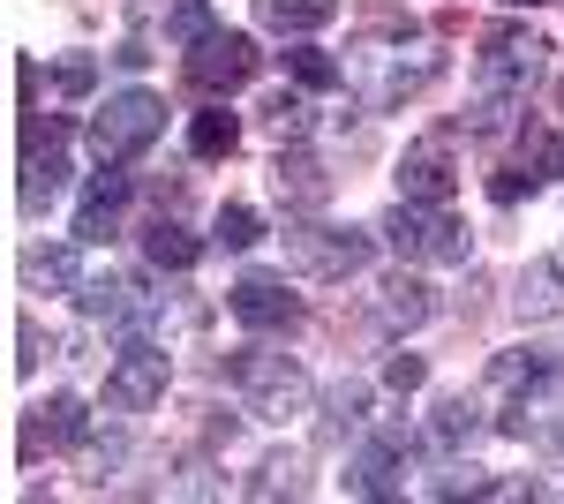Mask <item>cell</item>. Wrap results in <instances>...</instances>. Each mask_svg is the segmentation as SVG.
<instances>
[{
    "label": "cell",
    "mask_w": 564,
    "mask_h": 504,
    "mask_svg": "<svg viewBox=\"0 0 564 504\" xmlns=\"http://www.w3.org/2000/svg\"><path fill=\"white\" fill-rule=\"evenodd\" d=\"M286 76L302 90H332V84H347V68L324 53V45H286Z\"/></svg>",
    "instance_id": "obj_26"
},
{
    "label": "cell",
    "mask_w": 564,
    "mask_h": 504,
    "mask_svg": "<svg viewBox=\"0 0 564 504\" xmlns=\"http://www.w3.org/2000/svg\"><path fill=\"white\" fill-rule=\"evenodd\" d=\"M534 189H542V143H527V159H505V167L489 173V196L497 204H520Z\"/></svg>",
    "instance_id": "obj_24"
},
{
    "label": "cell",
    "mask_w": 564,
    "mask_h": 504,
    "mask_svg": "<svg viewBox=\"0 0 564 504\" xmlns=\"http://www.w3.org/2000/svg\"><path fill=\"white\" fill-rule=\"evenodd\" d=\"M361 415H369V384L339 377L332 392H324V437H347V429H361Z\"/></svg>",
    "instance_id": "obj_25"
},
{
    "label": "cell",
    "mask_w": 564,
    "mask_h": 504,
    "mask_svg": "<svg viewBox=\"0 0 564 504\" xmlns=\"http://www.w3.org/2000/svg\"><path fill=\"white\" fill-rule=\"evenodd\" d=\"M39 354H45L39 324H31V317H15V377H31V369H39Z\"/></svg>",
    "instance_id": "obj_33"
},
{
    "label": "cell",
    "mask_w": 564,
    "mask_h": 504,
    "mask_svg": "<svg viewBox=\"0 0 564 504\" xmlns=\"http://www.w3.org/2000/svg\"><path fill=\"white\" fill-rule=\"evenodd\" d=\"M263 128H271L279 143H302L308 136V98L302 90H271V98H263Z\"/></svg>",
    "instance_id": "obj_27"
},
{
    "label": "cell",
    "mask_w": 564,
    "mask_h": 504,
    "mask_svg": "<svg viewBox=\"0 0 564 504\" xmlns=\"http://www.w3.org/2000/svg\"><path fill=\"white\" fill-rule=\"evenodd\" d=\"M226 377L241 384V399H249L257 421H286V415L308 407L302 362H286V354H271V346H234V354H226Z\"/></svg>",
    "instance_id": "obj_3"
},
{
    "label": "cell",
    "mask_w": 564,
    "mask_h": 504,
    "mask_svg": "<svg viewBox=\"0 0 564 504\" xmlns=\"http://www.w3.org/2000/svg\"><path fill=\"white\" fill-rule=\"evenodd\" d=\"M406 460H414V437H406L399 421H384V429L354 452L347 490H354V497H399V490H406Z\"/></svg>",
    "instance_id": "obj_9"
},
{
    "label": "cell",
    "mask_w": 564,
    "mask_h": 504,
    "mask_svg": "<svg viewBox=\"0 0 564 504\" xmlns=\"http://www.w3.org/2000/svg\"><path fill=\"white\" fill-rule=\"evenodd\" d=\"M557 384V354L550 346H512L489 362V392L497 399H527V392H550Z\"/></svg>",
    "instance_id": "obj_15"
},
{
    "label": "cell",
    "mask_w": 564,
    "mask_h": 504,
    "mask_svg": "<svg viewBox=\"0 0 564 504\" xmlns=\"http://www.w3.org/2000/svg\"><path fill=\"white\" fill-rule=\"evenodd\" d=\"M218 31V15H212V0H181L174 15H166V45H204Z\"/></svg>",
    "instance_id": "obj_30"
},
{
    "label": "cell",
    "mask_w": 564,
    "mask_h": 504,
    "mask_svg": "<svg viewBox=\"0 0 564 504\" xmlns=\"http://www.w3.org/2000/svg\"><path fill=\"white\" fill-rule=\"evenodd\" d=\"M557 106H564V84H557Z\"/></svg>",
    "instance_id": "obj_37"
},
{
    "label": "cell",
    "mask_w": 564,
    "mask_h": 504,
    "mask_svg": "<svg viewBox=\"0 0 564 504\" xmlns=\"http://www.w3.org/2000/svg\"><path fill=\"white\" fill-rule=\"evenodd\" d=\"M61 143H68V121L61 114H31L23 121V181H15V204L39 218L45 204H61V189H68V159H61Z\"/></svg>",
    "instance_id": "obj_6"
},
{
    "label": "cell",
    "mask_w": 564,
    "mask_h": 504,
    "mask_svg": "<svg viewBox=\"0 0 564 504\" xmlns=\"http://www.w3.org/2000/svg\"><path fill=\"white\" fill-rule=\"evenodd\" d=\"M475 429H481V399H467V392H444L430 407V444H444V452L475 444Z\"/></svg>",
    "instance_id": "obj_22"
},
{
    "label": "cell",
    "mask_w": 564,
    "mask_h": 504,
    "mask_svg": "<svg viewBox=\"0 0 564 504\" xmlns=\"http://www.w3.org/2000/svg\"><path fill=\"white\" fill-rule=\"evenodd\" d=\"M90 437V415L76 392H53L39 399L31 415H23V437H15V460H39V452H68V444H84Z\"/></svg>",
    "instance_id": "obj_12"
},
{
    "label": "cell",
    "mask_w": 564,
    "mask_h": 504,
    "mask_svg": "<svg viewBox=\"0 0 564 504\" xmlns=\"http://www.w3.org/2000/svg\"><path fill=\"white\" fill-rule=\"evenodd\" d=\"M377 234L399 249V264H467V226L452 218V204H414V196H399V204L377 218Z\"/></svg>",
    "instance_id": "obj_2"
},
{
    "label": "cell",
    "mask_w": 564,
    "mask_h": 504,
    "mask_svg": "<svg viewBox=\"0 0 564 504\" xmlns=\"http://www.w3.org/2000/svg\"><path fill=\"white\" fill-rule=\"evenodd\" d=\"M271 189H279V204H286V211H324V204H332V173H324V159H308V151H279Z\"/></svg>",
    "instance_id": "obj_16"
},
{
    "label": "cell",
    "mask_w": 564,
    "mask_h": 504,
    "mask_svg": "<svg viewBox=\"0 0 564 504\" xmlns=\"http://www.w3.org/2000/svg\"><path fill=\"white\" fill-rule=\"evenodd\" d=\"M512 309H520V324H557L564 317V256H534L527 264Z\"/></svg>",
    "instance_id": "obj_17"
},
{
    "label": "cell",
    "mask_w": 564,
    "mask_h": 504,
    "mask_svg": "<svg viewBox=\"0 0 564 504\" xmlns=\"http://www.w3.org/2000/svg\"><path fill=\"white\" fill-rule=\"evenodd\" d=\"M53 84H61V98H90L98 61H90V53H61V61H53Z\"/></svg>",
    "instance_id": "obj_31"
},
{
    "label": "cell",
    "mask_w": 564,
    "mask_h": 504,
    "mask_svg": "<svg viewBox=\"0 0 564 504\" xmlns=\"http://www.w3.org/2000/svg\"><path fill=\"white\" fill-rule=\"evenodd\" d=\"M159 128H166V98H151V90H121V98H106V106L90 114V151H98L106 167H129L135 151L159 143Z\"/></svg>",
    "instance_id": "obj_5"
},
{
    "label": "cell",
    "mask_w": 564,
    "mask_h": 504,
    "mask_svg": "<svg viewBox=\"0 0 564 504\" xmlns=\"http://www.w3.org/2000/svg\"><path fill=\"white\" fill-rule=\"evenodd\" d=\"M369 256H377V242L361 226H324V218L286 226V264L302 279H354V271H369Z\"/></svg>",
    "instance_id": "obj_4"
},
{
    "label": "cell",
    "mask_w": 564,
    "mask_h": 504,
    "mask_svg": "<svg viewBox=\"0 0 564 504\" xmlns=\"http://www.w3.org/2000/svg\"><path fill=\"white\" fill-rule=\"evenodd\" d=\"M452 136H459V128H430V136L406 143V159H399V196H414V204H452V189H459Z\"/></svg>",
    "instance_id": "obj_8"
},
{
    "label": "cell",
    "mask_w": 564,
    "mask_h": 504,
    "mask_svg": "<svg viewBox=\"0 0 564 504\" xmlns=\"http://www.w3.org/2000/svg\"><path fill=\"white\" fill-rule=\"evenodd\" d=\"M339 15V0H257V23L263 31H286V39H308Z\"/></svg>",
    "instance_id": "obj_21"
},
{
    "label": "cell",
    "mask_w": 564,
    "mask_h": 504,
    "mask_svg": "<svg viewBox=\"0 0 564 504\" xmlns=\"http://www.w3.org/2000/svg\"><path fill=\"white\" fill-rule=\"evenodd\" d=\"M234 143H241V121H234L226 106H204V114L188 121V151H196V159H234Z\"/></svg>",
    "instance_id": "obj_23"
},
{
    "label": "cell",
    "mask_w": 564,
    "mask_h": 504,
    "mask_svg": "<svg viewBox=\"0 0 564 504\" xmlns=\"http://www.w3.org/2000/svg\"><path fill=\"white\" fill-rule=\"evenodd\" d=\"M257 68H263V53L241 31H212L204 45H188V84L196 90H241Z\"/></svg>",
    "instance_id": "obj_11"
},
{
    "label": "cell",
    "mask_w": 564,
    "mask_h": 504,
    "mask_svg": "<svg viewBox=\"0 0 564 504\" xmlns=\"http://www.w3.org/2000/svg\"><path fill=\"white\" fill-rule=\"evenodd\" d=\"M143 256H151L159 271H188V264L204 256V242H196V234H188L181 218H166V211H159V218L143 226Z\"/></svg>",
    "instance_id": "obj_20"
},
{
    "label": "cell",
    "mask_w": 564,
    "mask_h": 504,
    "mask_svg": "<svg viewBox=\"0 0 564 504\" xmlns=\"http://www.w3.org/2000/svg\"><path fill=\"white\" fill-rule=\"evenodd\" d=\"M166 377H174V354L151 346V339H129L113 354V369H106V407L113 415H151L166 399Z\"/></svg>",
    "instance_id": "obj_7"
},
{
    "label": "cell",
    "mask_w": 564,
    "mask_h": 504,
    "mask_svg": "<svg viewBox=\"0 0 564 504\" xmlns=\"http://www.w3.org/2000/svg\"><path fill=\"white\" fill-rule=\"evenodd\" d=\"M113 61H121V68H151V45H143V39H121V53H113Z\"/></svg>",
    "instance_id": "obj_34"
},
{
    "label": "cell",
    "mask_w": 564,
    "mask_h": 504,
    "mask_svg": "<svg viewBox=\"0 0 564 504\" xmlns=\"http://www.w3.org/2000/svg\"><path fill=\"white\" fill-rule=\"evenodd\" d=\"M542 68H550V39H542V31H527V23H497V31H481V53H475L481 98L527 106V90H534Z\"/></svg>",
    "instance_id": "obj_1"
},
{
    "label": "cell",
    "mask_w": 564,
    "mask_h": 504,
    "mask_svg": "<svg viewBox=\"0 0 564 504\" xmlns=\"http://www.w3.org/2000/svg\"><path fill=\"white\" fill-rule=\"evenodd\" d=\"M212 242H218V249H234V256H241V249H257V242H263V218H257L249 204H218Z\"/></svg>",
    "instance_id": "obj_28"
},
{
    "label": "cell",
    "mask_w": 564,
    "mask_h": 504,
    "mask_svg": "<svg viewBox=\"0 0 564 504\" xmlns=\"http://www.w3.org/2000/svg\"><path fill=\"white\" fill-rule=\"evenodd\" d=\"M129 196H135V181L121 167H106V159H98V173H90V189H84V211H76V242H113Z\"/></svg>",
    "instance_id": "obj_14"
},
{
    "label": "cell",
    "mask_w": 564,
    "mask_h": 504,
    "mask_svg": "<svg viewBox=\"0 0 564 504\" xmlns=\"http://www.w3.org/2000/svg\"><path fill=\"white\" fill-rule=\"evenodd\" d=\"M557 452H564V421H557Z\"/></svg>",
    "instance_id": "obj_36"
},
{
    "label": "cell",
    "mask_w": 564,
    "mask_h": 504,
    "mask_svg": "<svg viewBox=\"0 0 564 504\" xmlns=\"http://www.w3.org/2000/svg\"><path fill=\"white\" fill-rule=\"evenodd\" d=\"M226 309H234L249 332H294V324H302V294H294L279 271H241L234 294H226Z\"/></svg>",
    "instance_id": "obj_10"
},
{
    "label": "cell",
    "mask_w": 564,
    "mask_h": 504,
    "mask_svg": "<svg viewBox=\"0 0 564 504\" xmlns=\"http://www.w3.org/2000/svg\"><path fill=\"white\" fill-rule=\"evenodd\" d=\"M505 8H542V0H505Z\"/></svg>",
    "instance_id": "obj_35"
},
{
    "label": "cell",
    "mask_w": 564,
    "mask_h": 504,
    "mask_svg": "<svg viewBox=\"0 0 564 504\" xmlns=\"http://www.w3.org/2000/svg\"><path fill=\"white\" fill-rule=\"evenodd\" d=\"M76 309H84L90 324H151L159 317V294H143L121 271H90L84 287H76Z\"/></svg>",
    "instance_id": "obj_13"
},
{
    "label": "cell",
    "mask_w": 564,
    "mask_h": 504,
    "mask_svg": "<svg viewBox=\"0 0 564 504\" xmlns=\"http://www.w3.org/2000/svg\"><path fill=\"white\" fill-rule=\"evenodd\" d=\"M23 287L31 294H76L84 287V264L68 242H53V249H23Z\"/></svg>",
    "instance_id": "obj_19"
},
{
    "label": "cell",
    "mask_w": 564,
    "mask_h": 504,
    "mask_svg": "<svg viewBox=\"0 0 564 504\" xmlns=\"http://www.w3.org/2000/svg\"><path fill=\"white\" fill-rule=\"evenodd\" d=\"M249 497H302V460H294V452H271V460L249 474Z\"/></svg>",
    "instance_id": "obj_29"
},
{
    "label": "cell",
    "mask_w": 564,
    "mask_h": 504,
    "mask_svg": "<svg viewBox=\"0 0 564 504\" xmlns=\"http://www.w3.org/2000/svg\"><path fill=\"white\" fill-rule=\"evenodd\" d=\"M377 317H384V332H422L436 317V294L414 279V271H391L384 287H377Z\"/></svg>",
    "instance_id": "obj_18"
},
{
    "label": "cell",
    "mask_w": 564,
    "mask_h": 504,
    "mask_svg": "<svg viewBox=\"0 0 564 504\" xmlns=\"http://www.w3.org/2000/svg\"><path fill=\"white\" fill-rule=\"evenodd\" d=\"M422 377H430L422 354H391V362H384V392H422Z\"/></svg>",
    "instance_id": "obj_32"
}]
</instances>
